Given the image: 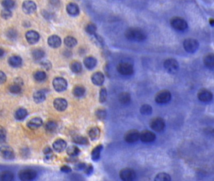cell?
I'll return each mask as SVG.
<instances>
[{
  "mask_svg": "<svg viewBox=\"0 0 214 181\" xmlns=\"http://www.w3.org/2000/svg\"><path fill=\"white\" fill-rule=\"evenodd\" d=\"M125 37L131 41L142 42L147 39V35L143 30L140 28L132 27L126 31Z\"/></svg>",
  "mask_w": 214,
  "mask_h": 181,
  "instance_id": "1",
  "label": "cell"
},
{
  "mask_svg": "<svg viewBox=\"0 0 214 181\" xmlns=\"http://www.w3.org/2000/svg\"><path fill=\"white\" fill-rule=\"evenodd\" d=\"M170 25L173 28L178 31H184L188 27L187 22L182 18L175 17L171 19Z\"/></svg>",
  "mask_w": 214,
  "mask_h": 181,
  "instance_id": "2",
  "label": "cell"
},
{
  "mask_svg": "<svg viewBox=\"0 0 214 181\" xmlns=\"http://www.w3.org/2000/svg\"><path fill=\"white\" fill-rule=\"evenodd\" d=\"M163 65L166 70L170 74H175L179 69V64L176 60L172 58L165 60Z\"/></svg>",
  "mask_w": 214,
  "mask_h": 181,
  "instance_id": "3",
  "label": "cell"
},
{
  "mask_svg": "<svg viewBox=\"0 0 214 181\" xmlns=\"http://www.w3.org/2000/svg\"><path fill=\"white\" fill-rule=\"evenodd\" d=\"M117 70L119 74L123 76H130L134 73V67L128 62H121L118 65Z\"/></svg>",
  "mask_w": 214,
  "mask_h": 181,
  "instance_id": "4",
  "label": "cell"
},
{
  "mask_svg": "<svg viewBox=\"0 0 214 181\" xmlns=\"http://www.w3.org/2000/svg\"><path fill=\"white\" fill-rule=\"evenodd\" d=\"M37 176V173L33 169L21 170L18 173V177L20 180L23 181H29L35 179Z\"/></svg>",
  "mask_w": 214,
  "mask_h": 181,
  "instance_id": "5",
  "label": "cell"
},
{
  "mask_svg": "<svg viewBox=\"0 0 214 181\" xmlns=\"http://www.w3.org/2000/svg\"><path fill=\"white\" fill-rule=\"evenodd\" d=\"M199 47L198 42L194 39H187L184 42V48L188 53L195 52Z\"/></svg>",
  "mask_w": 214,
  "mask_h": 181,
  "instance_id": "6",
  "label": "cell"
},
{
  "mask_svg": "<svg viewBox=\"0 0 214 181\" xmlns=\"http://www.w3.org/2000/svg\"><path fill=\"white\" fill-rule=\"evenodd\" d=\"M171 98V94L169 91L162 90L156 95L155 101L158 104H165L168 102Z\"/></svg>",
  "mask_w": 214,
  "mask_h": 181,
  "instance_id": "7",
  "label": "cell"
},
{
  "mask_svg": "<svg viewBox=\"0 0 214 181\" xmlns=\"http://www.w3.org/2000/svg\"><path fill=\"white\" fill-rule=\"evenodd\" d=\"M120 178L124 181H131L135 179L136 174L135 171L129 168H126L122 169L119 172Z\"/></svg>",
  "mask_w": 214,
  "mask_h": 181,
  "instance_id": "8",
  "label": "cell"
},
{
  "mask_svg": "<svg viewBox=\"0 0 214 181\" xmlns=\"http://www.w3.org/2000/svg\"><path fill=\"white\" fill-rule=\"evenodd\" d=\"M53 86L57 92H62L67 88V82L63 78H56L53 81Z\"/></svg>",
  "mask_w": 214,
  "mask_h": 181,
  "instance_id": "9",
  "label": "cell"
},
{
  "mask_svg": "<svg viewBox=\"0 0 214 181\" xmlns=\"http://www.w3.org/2000/svg\"><path fill=\"white\" fill-rule=\"evenodd\" d=\"M150 126L153 130L157 132H161L165 127V123L164 120L161 118H156L151 121Z\"/></svg>",
  "mask_w": 214,
  "mask_h": 181,
  "instance_id": "10",
  "label": "cell"
},
{
  "mask_svg": "<svg viewBox=\"0 0 214 181\" xmlns=\"http://www.w3.org/2000/svg\"><path fill=\"white\" fill-rule=\"evenodd\" d=\"M22 10L26 14H32L37 10V5L31 0H26L23 3Z\"/></svg>",
  "mask_w": 214,
  "mask_h": 181,
  "instance_id": "11",
  "label": "cell"
},
{
  "mask_svg": "<svg viewBox=\"0 0 214 181\" xmlns=\"http://www.w3.org/2000/svg\"><path fill=\"white\" fill-rule=\"evenodd\" d=\"M139 139L145 143H150L153 142L156 139L155 134L148 130H145L139 133Z\"/></svg>",
  "mask_w": 214,
  "mask_h": 181,
  "instance_id": "12",
  "label": "cell"
},
{
  "mask_svg": "<svg viewBox=\"0 0 214 181\" xmlns=\"http://www.w3.org/2000/svg\"><path fill=\"white\" fill-rule=\"evenodd\" d=\"M139 139V133L136 130H131L126 133L124 140L127 143H133L137 141Z\"/></svg>",
  "mask_w": 214,
  "mask_h": 181,
  "instance_id": "13",
  "label": "cell"
},
{
  "mask_svg": "<svg viewBox=\"0 0 214 181\" xmlns=\"http://www.w3.org/2000/svg\"><path fill=\"white\" fill-rule=\"evenodd\" d=\"M198 99L203 102H208L212 100L213 99V94L212 93L205 89H203L199 91L197 94Z\"/></svg>",
  "mask_w": 214,
  "mask_h": 181,
  "instance_id": "14",
  "label": "cell"
},
{
  "mask_svg": "<svg viewBox=\"0 0 214 181\" xmlns=\"http://www.w3.org/2000/svg\"><path fill=\"white\" fill-rule=\"evenodd\" d=\"M25 37L30 44H35L39 42L40 39V35L36 31L30 30L26 33Z\"/></svg>",
  "mask_w": 214,
  "mask_h": 181,
  "instance_id": "15",
  "label": "cell"
},
{
  "mask_svg": "<svg viewBox=\"0 0 214 181\" xmlns=\"http://www.w3.org/2000/svg\"><path fill=\"white\" fill-rule=\"evenodd\" d=\"M0 155L6 160H12L15 158L13 150L8 146H4L0 149Z\"/></svg>",
  "mask_w": 214,
  "mask_h": 181,
  "instance_id": "16",
  "label": "cell"
},
{
  "mask_svg": "<svg viewBox=\"0 0 214 181\" xmlns=\"http://www.w3.org/2000/svg\"><path fill=\"white\" fill-rule=\"evenodd\" d=\"M54 107L57 111H64L67 107V102L63 98H57L54 101Z\"/></svg>",
  "mask_w": 214,
  "mask_h": 181,
  "instance_id": "17",
  "label": "cell"
},
{
  "mask_svg": "<svg viewBox=\"0 0 214 181\" xmlns=\"http://www.w3.org/2000/svg\"><path fill=\"white\" fill-rule=\"evenodd\" d=\"M104 76L100 72H96L92 75L91 80L94 84L101 86L104 82Z\"/></svg>",
  "mask_w": 214,
  "mask_h": 181,
  "instance_id": "18",
  "label": "cell"
},
{
  "mask_svg": "<svg viewBox=\"0 0 214 181\" xmlns=\"http://www.w3.org/2000/svg\"><path fill=\"white\" fill-rule=\"evenodd\" d=\"M48 44L52 48H58L61 45L62 40L58 35H53L49 37Z\"/></svg>",
  "mask_w": 214,
  "mask_h": 181,
  "instance_id": "19",
  "label": "cell"
},
{
  "mask_svg": "<svg viewBox=\"0 0 214 181\" xmlns=\"http://www.w3.org/2000/svg\"><path fill=\"white\" fill-rule=\"evenodd\" d=\"M43 124V121L40 118H33L29 120V121L27 123V126L32 130L37 129L39 127H40Z\"/></svg>",
  "mask_w": 214,
  "mask_h": 181,
  "instance_id": "20",
  "label": "cell"
},
{
  "mask_svg": "<svg viewBox=\"0 0 214 181\" xmlns=\"http://www.w3.org/2000/svg\"><path fill=\"white\" fill-rule=\"evenodd\" d=\"M67 147V143L65 140L62 139H58L55 140L53 143V148L54 149L58 152H60L64 150Z\"/></svg>",
  "mask_w": 214,
  "mask_h": 181,
  "instance_id": "21",
  "label": "cell"
},
{
  "mask_svg": "<svg viewBox=\"0 0 214 181\" xmlns=\"http://www.w3.org/2000/svg\"><path fill=\"white\" fill-rule=\"evenodd\" d=\"M66 10L67 13L72 16H77L79 13V8L78 5L74 3H70L67 5Z\"/></svg>",
  "mask_w": 214,
  "mask_h": 181,
  "instance_id": "22",
  "label": "cell"
},
{
  "mask_svg": "<svg viewBox=\"0 0 214 181\" xmlns=\"http://www.w3.org/2000/svg\"><path fill=\"white\" fill-rule=\"evenodd\" d=\"M203 64L205 65L210 70L214 68V55L212 53L206 55L203 58Z\"/></svg>",
  "mask_w": 214,
  "mask_h": 181,
  "instance_id": "23",
  "label": "cell"
},
{
  "mask_svg": "<svg viewBox=\"0 0 214 181\" xmlns=\"http://www.w3.org/2000/svg\"><path fill=\"white\" fill-rule=\"evenodd\" d=\"M84 64L87 69H92L97 65V60L92 56H89L85 58L84 60Z\"/></svg>",
  "mask_w": 214,
  "mask_h": 181,
  "instance_id": "24",
  "label": "cell"
},
{
  "mask_svg": "<svg viewBox=\"0 0 214 181\" xmlns=\"http://www.w3.org/2000/svg\"><path fill=\"white\" fill-rule=\"evenodd\" d=\"M9 64L13 67H20L22 64V59L18 55H13L8 59Z\"/></svg>",
  "mask_w": 214,
  "mask_h": 181,
  "instance_id": "25",
  "label": "cell"
},
{
  "mask_svg": "<svg viewBox=\"0 0 214 181\" xmlns=\"http://www.w3.org/2000/svg\"><path fill=\"white\" fill-rule=\"evenodd\" d=\"M88 134L92 140H97L99 137L100 134V131L98 127L95 126V127H92V128L89 130Z\"/></svg>",
  "mask_w": 214,
  "mask_h": 181,
  "instance_id": "26",
  "label": "cell"
},
{
  "mask_svg": "<svg viewBox=\"0 0 214 181\" xmlns=\"http://www.w3.org/2000/svg\"><path fill=\"white\" fill-rule=\"evenodd\" d=\"M14 178V175L12 172L8 170L3 171L0 173V180L2 181H10Z\"/></svg>",
  "mask_w": 214,
  "mask_h": 181,
  "instance_id": "27",
  "label": "cell"
},
{
  "mask_svg": "<svg viewBox=\"0 0 214 181\" xmlns=\"http://www.w3.org/2000/svg\"><path fill=\"white\" fill-rule=\"evenodd\" d=\"M103 149V147L102 145H99L96 147H95L91 154V157H92V159L93 160H97L100 155V153L101 151Z\"/></svg>",
  "mask_w": 214,
  "mask_h": 181,
  "instance_id": "28",
  "label": "cell"
},
{
  "mask_svg": "<svg viewBox=\"0 0 214 181\" xmlns=\"http://www.w3.org/2000/svg\"><path fill=\"white\" fill-rule=\"evenodd\" d=\"M119 101L123 104H128L131 101V96L128 93L124 92L121 93L118 97Z\"/></svg>",
  "mask_w": 214,
  "mask_h": 181,
  "instance_id": "29",
  "label": "cell"
},
{
  "mask_svg": "<svg viewBox=\"0 0 214 181\" xmlns=\"http://www.w3.org/2000/svg\"><path fill=\"white\" fill-rule=\"evenodd\" d=\"M45 98H46V96H45V93L41 91L35 92L33 94L34 101L37 103H40V102H44Z\"/></svg>",
  "mask_w": 214,
  "mask_h": 181,
  "instance_id": "30",
  "label": "cell"
},
{
  "mask_svg": "<svg viewBox=\"0 0 214 181\" xmlns=\"http://www.w3.org/2000/svg\"><path fill=\"white\" fill-rule=\"evenodd\" d=\"M86 93V89L81 85L76 86L73 89V94L76 97L80 98L84 95Z\"/></svg>",
  "mask_w": 214,
  "mask_h": 181,
  "instance_id": "31",
  "label": "cell"
},
{
  "mask_svg": "<svg viewBox=\"0 0 214 181\" xmlns=\"http://www.w3.org/2000/svg\"><path fill=\"white\" fill-rule=\"evenodd\" d=\"M28 115L26 110L24 109V108H20V109L17 110V111L15 113V118L18 120H24Z\"/></svg>",
  "mask_w": 214,
  "mask_h": 181,
  "instance_id": "32",
  "label": "cell"
},
{
  "mask_svg": "<svg viewBox=\"0 0 214 181\" xmlns=\"http://www.w3.org/2000/svg\"><path fill=\"white\" fill-rule=\"evenodd\" d=\"M64 44L67 47L72 48V47H75L77 45V41L74 37H70V36H68V37H67L64 39Z\"/></svg>",
  "mask_w": 214,
  "mask_h": 181,
  "instance_id": "33",
  "label": "cell"
},
{
  "mask_svg": "<svg viewBox=\"0 0 214 181\" xmlns=\"http://www.w3.org/2000/svg\"><path fill=\"white\" fill-rule=\"evenodd\" d=\"M70 69L74 73H79L82 71V64L78 61H74L71 63L70 64Z\"/></svg>",
  "mask_w": 214,
  "mask_h": 181,
  "instance_id": "34",
  "label": "cell"
},
{
  "mask_svg": "<svg viewBox=\"0 0 214 181\" xmlns=\"http://www.w3.org/2000/svg\"><path fill=\"white\" fill-rule=\"evenodd\" d=\"M73 141L79 145H87L89 144L88 139L86 137L81 135H76L72 138Z\"/></svg>",
  "mask_w": 214,
  "mask_h": 181,
  "instance_id": "35",
  "label": "cell"
},
{
  "mask_svg": "<svg viewBox=\"0 0 214 181\" xmlns=\"http://www.w3.org/2000/svg\"><path fill=\"white\" fill-rule=\"evenodd\" d=\"M44 55H45L44 51L40 49H37L32 52V57L35 60H41L44 57Z\"/></svg>",
  "mask_w": 214,
  "mask_h": 181,
  "instance_id": "36",
  "label": "cell"
},
{
  "mask_svg": "<svg viewBox=\"0 0 214 181\" xmlns=\"http://www.w3.org/2000/svg\"><path fill=\"white\" fill-rule=\"evenodd\" d=\"M67 153L70 157H76L80 153V150L76 146H70L67 149Z\"/></svg>",
  "mask_w": 214,
  "mask_h": 181,
  "instance_id": "37",
  "label": "cell"
},
{
  "mask_svg": "<svg viewBox=\"0 0 214 181\" xmlns=\"http://www.w3.org/2000/svg\"><path fill=\"white\" fill-rule=\"evenodd\" d=\"M47 78V74L44 71L38 70L34 74L35 79L37 81H43Z\"/></svg>",
  "mask_w": 214,
  "mask_h": 181,
  "instance_id": "38",
  "label": "cell"
},
{
  "mask_svg": "<svg viewBox=\"0 0 214 181\" xmlns=\"http://www.w3.org/2000/svg\"><path fill=\"white\" fill-rule=\"evenodd\" d=\"M152 107L149 104H144L142 105L140 108V112L142 115H148L151 114L152 113Z\"/></svg>",
  "mask_w": 214,
  "mask_h": 181,
  "instance_id": "39",
  "label": "cell"
},
{
  "mask_svg": "<svg viewBox=\"0 0 214 181\" xmlns=\"http://www.w3.org/2000/svg\"><path fill=\"white\" fill-rule=\"evenodd\" d=\"M2 5L5 9L11 10L15 5L14 0H2Z\"/></svg>",
  "mask_w": 214,
  "mask_h": 181,
  "instance_id": "40",
  "label": "cell"
},
{
  "mask_svg": "<svg viewBox=\"0 0 214 181\" xmlns=\"http://www.w3.org/2000/svg\"><path fill=\"white\" fill-rule=\"evenodd\" d=\"M57 127V124L54 121H49L45 125V129L50 132L54 131Z\"/></svg>",
  "mask_w": 214,
  "mask_h": 181,
  "instance_id": "41",
  "label": "cell"
},
{
  "mask_svg": "<svg viewBox=\"0 0 214 181\" xmlns=\"http://www.w3.org/2000/svg\"><path fill=\"white\" fill-rule=\"evenodd\" d=\"M9 91L10 93L13 94H19L21 91V88L20 85L15 83L10 86Z\"/></svg>",
  "mask_w": 214,
  "mask_h": 181,
  "instance_id": "42",
  "label": "cell"
},
{
  "mask_svg": "<svg viewBox=\"0 0 214 181\" xmlns=\"http://www.w3.org/2000/svg\"><path fill=\"white\" fill-rule=\"evenodd\" d=\"M155 180H171V177L170 176V175H168L166 173H160L156 175L155 179Z\"/></svg>",
  "mask_w": 214,
  "mask_h": 181,
  "instance_id": "43",
  "label": "cell"
},
{
  "mask_svg": "<svg viewBox=\"0 0 214 181\" xmlns=\"http://www.w3.org/2000/svg\"><path fill=\"white\" fill-rule=\"evenodd\" d=\"M95 115L97 118L100 120H104L106 118L107 113L105 110L104 109H99L95 112Z\"/></svg>",
  "mask_w": 214,
  "mask_h": 181,
  "instance_id": "44",
  "label": "cell"
},
{
  "mask_svg": "<svg viewBox=\"0 0 214 181\" xmlns=\"http://www.w3.org/2000/svg\"><path fill=\"white\" fill-rule=\"evenodd\" d=\"M96 30V26L93 23H89L86 26V31L91 35H94L95 33Z\"/></svg>",
  "mask_w": 214,
  "mask_h": 181,
  "instance_id": "45",
  "label": "cell"
},
{
  "mask_svg": "<svg viewBox=\"0 0 214 181\" xmlns=\"http://www.w3.org/2000/svg\"><path fill=\"white\" fill-rule=\"evenodd\" d=\"M107 96H108V93H107V90L105 88H102L100 91L99 95V101L100 102H104L106 101Z\"/></svg>",
  "mask_w": 214,
  "mask_h": 181,
  "instance_id": "46",
  "label": "cell"
},
{
  "mask_svg": "<svg viewBox=\"0 0 214 181\" xmlns=\"http://www.w3.org/2000/svg\"><path fill=\"white\" fill-rule=\"evenodd\" d=\"M1 16L5 20H8L12 17V12H11L10 10L4 9L1 12Z\"/></svg>",
  "mask_w": 214,
  "mask_h": 181,
  "instance_id": "47",
  "label": "cell"
},
{
  "mask_svg": "<svg viewBox=\"0 0 214 181\" xmlns=\"http://www.w3.org/2000/svg\"><path fill=\"white\" fill-rule=\"evenodd\" d=\"M7 37L11 40H15L17 37V32L15 29H10L7 31Z\"/></svg>",
  "mask_w": 214,
  "mask_h": 181,
  "instance_id": "48",
  "label": "cell"
},
{
  "mask_svg": "<svg viewBox=\"0 0 214 181\" xmlns=\"http://www.w3.org/2000/svg\"><path fill=\"white\" fill-rule=\"evenodd\" d=\"M6 136H7V133L5 129L0 126V143L4 142L6 140Z\"/></svg>",
  "mask_w": 214,
  "mask_h": 181,
  "instance_id": "49",
  "label": "cell"
},
{
  "mask_svg": "<svg viewBox=\"0 0 214 181\" xmlns=\"http://www.w3.org/2000/svg\"><path fill=\"white\" fill-rule=\"evenodd\" d=\"M93 170H94V169H93V167L91 164H89L87 165H86L84 169V172L87 175H90L91 174H92L93 172Z\"/></svg>",
  "mask_w": 214,
  "mask_h": 181,
  "instance_id": "50",
  "label": "cell"
},
{
  "mask_svg": "<svg viewBox=\"0 0 214 181\" xmlns=\"http://www.w3.org/2000/svg\"><path fill=\"white\" fill-rule=\"evenodd\" d=\"M7 81L6 74L2 70H0V84H3Z\"/></svg>",
  "mask_w": 214,
  "mask_h": 181,
  "instance_id": "51",
  "label": "cell"
},
{
  "mask_svg": "<svg viewBox=\"0 0 214 181\" xmlns=\"http://www.w3.org/2000/svg\"><path fill=\"white\" fill-rule=\"evenodd\" d=\"M60 170L63 172H65V173H68V172H70L71 171H72V169H71V168L67 165H63L60 168Z\"/></svg>",
  "mask_w": 214,
  "mask_h": 181,
  "instance_id": "52",
  "label": "cell"
},
{
  "mask_svg": "<svg viewBox=\"0 0 214 181\" xmlns=\"http://www.w3.org/2000/svg\"><path fill=\"white\" fill-rule=\"evenodd\" d=\"M44 154H45V155L47 156V157H49L50 156V155L52 154V149L49 147H47L44 150Z\"/></svg>",
  "mask_w": 214,
  "mask_h": 181,
  "instance_id": "53",
  "label": "cell"
},
{
  "mask_svg": "<svg viewBox=\"0 0 214 181\" xmlns=\"http://www.w3.org/2000/svg\"><path fill=\"white\" fill-rule=\"evenodd\" d=\"M86 164L84 163H79L76 166V169L80 170H84Z\"/></svg>",
  "mask_w": 214,
  "mask_h": 181,
  "instance_id": "54",
  "label": "cell"
},
{
  "mask_svg": "<svg viewBox=\"0 0 214 181\" xmlns=\"http://www.w3.org/2000/svg\"><path fill=\"white\" fill-rule=\"evenodd\" d=\"M42 66L44 67H45V69H50V67H51V64L49 62V61H45V62H43L42 63Z\"/></svg>",
  "mask_w": 214,
  "mask_h": 181,
  "instance_id": "55",
  "label": "cell"
},
{
  "mask_svg": "<svg viewBox=\"0 0 214 181\" xmlns=\"http://www.w3.org/2000/svg\"><path fill=\"white\" fill-rule=\"evenodd\" d=\"M5 54V51L3 49L0 48V57H2L3 56V55Z\"/></svg>",
  "mask_w": 214,
  "mask_h": 181,
  "instance_id": "56",
  "label": "cell"
},
{
  "mask_svg": "<svg viewBox=\"0 0 214 181\" xmlns=\"http://www.w3.org/2000/svg\"><path fill=\"white\" fill-rule=\"evenodd\" d=\"M209 21H210V25H211L212 26H213V19L211 18V19L209 20Z\"/></svg>",
  "mask_w": 214,
  "mask_h": 181,
  "instance_id": "57",
  "label": "cell"
}]
</instances>
